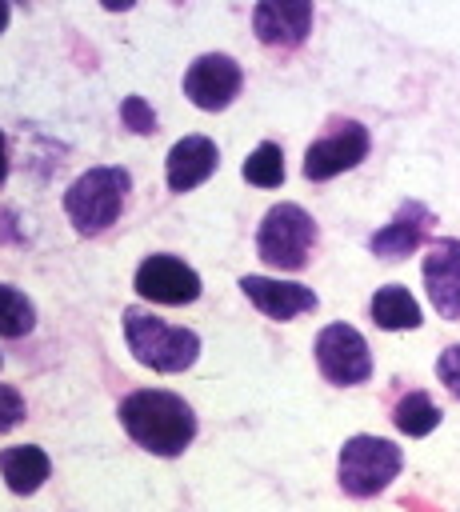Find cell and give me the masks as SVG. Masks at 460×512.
<instances>
[{"label":"cell","instance_id":"obj_1","mask_svg":"<svg viewBox=\"0 0 460 512\" xmlns=\"http://www.w3.org/2000/svg\"><path fill=\"white\" fill-rule=\"evenodd\" d=\"M132 444L152 456H180L196 440V412L184 396L164 388H136L116 408Z\"/></svg>","mask_w":460,"mask_h":512},{"label":"cell","instance_id":"obj_2","mask_svg":"<svg viewBox=\"0 0 460 512\" xmlns=\"http://www.w3.org/2000/svg\"><path fill=\"white\" fill-rule=\"evenodd\" d=\"M132 192V176L128 168H116V164H100V168H88L84 176H76L64 192V212L72 220V228L80 236H96L104 232L108 224H116V216L124 212V200Z\"/></svg>","mask_w":460,"mask_h":512},{"label":"cell","instance_id":"obj_3","mask_svg":"<svg viewBox=\"0 0 460 512\" xmlns=\"http://www.w3.org/2000/svg\"><path fill=\"white\" fill-rule=\"evenodd\" d=\"M124 340L128 352L152 372H184L200 356V336L192 328L164 324L144 308H124Z\"/></svg>","mask_w":460,"mask_h":512},{"label":"cell","instance_id":"obj_4","mask_svg":"<svg viewBox=\"0 0 460 512\" xmlns=\"http://www.w3.org/2000/svg\"><path fill=\"white\" fill-rule=\"evenodd\" d=\"M404 468V452L384 440V436H348L344 448H340V460H336V480L348 496L356 500H368V496H380Z\"/></svg>","mask_w":460,"mask_h":512},{"label":"cell","instance_id":"obj_5","mask_svg":"<svg viewBox=\"0 0 460 512\" xmlns=\"http://www.w3.org/2000/svg\"><path fill=\"white\" fill-rule=\"evenodd\" d=\"M316 248V220L300 204H272L256 228V256L280 272H300Z\"/></svg>","mask_w":460,"mask_h":512},{"label":"cell","instance_id":"obj_6","mask_svg":"<svg viewBox=\"0 0 460 512\" xmlns=\"http://www.w3.org/2000/svg\"><path fill=\"white\" fill-rule=\"evenodd\" d=\"M312 356H316V368L328 384L336 388H352V384H364L372 376V352H368V340L360 336V328L352 324H328L320 328L316 344H312Z\"/></svg>","mask_w":460,"mask_h":512},{"label":"cell","instance_id":"obj_7","mask_svg":"<svg viewBox=\"0 0 460 512\" xmlns=\"http://www.w3.org/2000/svg\"><path fill=\"white\" fill-rule=\"evenodd\" d=\"M244 88V68L228 52H204L184 68V96L200 112H224Z\"/></svg>","mask_w":460,"mask_h":512},{"label":"cell","instance_id":"obj_8","mask_svg":"<svg viewBox=\"0 0 460 512\" xmlns=\"http://www.w3.org/2000/svg\"><path fill=\"white\" fill-rule=\"evenodd\" d=\"M368 148H372L368 128L360 120H340V124H332L328 136H320L316 144H308V152H304V176L312 184H320V180H332L340 172H352L368 156Z\"/></svg>","mask_w":460,"mask_h":512},{"label":"cell","instance_id":"obj_9","mask_svg":"<svg viewBox=\"0 0 460 512\" xmlns=\"http://www.w3.org/2000/svg\"><path fill=\"white\" fill-rule=\"evenodd\" d=\"M132 284L152 304H192L200 296V276L180 256H168V252L144 256Z\"/></svg>","mask_w":460,"mask_h":512},{"label":"cell","instance_id":"obj_10","mask_svg":"<svg viewBox=\"0 0 460 512\" xmlns=\"http://www.w3.org/2000/svg\"><path fill=\"white\" fill-rule=\"evenodd\" d=\"M252 32L264 48H300L312 32V0H256Z\"/></svg>","mask_w":460,"mask_h":512},{"label":"cell","instance_id":"obj_11","mask_svg":"<svg viewBox=\"0 0 460 512\" xmlns=\"http://www.w3.org/2000/svg\"><path fill=\"white\" fill-rule=\"evenodd\" d=\"M420 272H424V288L440 320H460V240L456 236L436 240Z\"/></svg>","mask_w":460,"mask_h":512},{"label":"cell","instance_id":"obj_12","mask_svg":"<svg viewBox=\"0 0 460 512\" xmlns=\"http://www.w3.org/2000/svg\"><path fill=\"white\" fill-rule=\"evenodd\" d=\"M432 220H436V216H432L420 200H404V204L396 208V216H392L388 224H380V228L368 236V252L380 256V260H404V256H412V252L424 244Z\"/></svg>","mask_w":460,"mask_h":512},{"label":"cell","instance_id":"obj_13","mask_svg":"<svg viewBox=\"0 0 460 512\" xmlns=\"http://www.w3.org/2000/svg\"><path fill=\"white\" fill-rule=\"evenodd\" d=\"M240 292L268 316V320H296L304 312H316L320 296L308 284L276 280V276H240Z\"/></svg>","mask_w":460,"mask_h":512},{"label":"cell","instance_id":"obj_14","mask_svg":"<svg viewBox=\"0 0 460 512\" xmlns=\"http://www.w3.org/2000/svg\"><path fill=\"white\" fill-rule=\"evenodd\" d=\"M220 164V148L216 140L208 136H184L168 148V160H164V176H168V188L172 192H192L200 188Z\"/></svg>","mask_w":460,"mask_h":512},{"label":"cell","instance_id":"obj_15","mask_svg":"<svg viewBox=\"0 0 460 512\" xmlns=\"http://www.w3.org/2000/svg\"><path fill=\"white\" fill-rule=\"evenodd\" d=\"M48 472H52V460L36 444H12L0 452V476L16 496H32L48 480Z\"/></svg>","mask_w":460,"mask_h":512},{"label":"cell","instance_id":"obj_16","mask_svg":"<svg viewBox=\"0 0 460 512\" xmlns=\"http://www.w3.org/2000/svg\"><path fill=\"white\" fill-rule=\"evenodd\" d=\"M368 312H372L376 328H384V332L420 328V320H424V316H420V304H416V296H412L404 284H384V288H376V296H372Z\"/></svg>","mask_w":460,"mask_h":512},{"label":"cell","instance_id":"obj_17","mask_svg":"<svg viewBox=\"0 0 460 512\" xmlns=\"http://www.w3.org/2000/svg\"><path fill=\"white\" fill-rule=\"evenodd\" d=\"M392 424H396L404 436H428V432L440 424V408L432 404L428 392L412 388V392H404V396L396 400V408H392Z\"/></svg>","mask_w":460,"mask_h":512},{"label":"cell","instance_id":"obj_18","mask_svg":"<svg viewBox=\"0 0 460 512\" xmlns=\"http://www.w3.org/2000/svg\"><path fill=\"white\" fill-rule=\"evenodd\" d=\"M240 172H244V180L256 184V188H280V184H284V152H280V144H272V140L256 144Z\"/></svg>","mask_w":460,"mask_h":512},{"label":"cell","instance_id":"obj_19","mask_svg":"<svg viewBox=\"0 0 460 512\" xmlns=\"http://www.w3.org/2000/svg\"><path fill=\"white\" fill-rule=\"evenodd\" d=\"M32 324H36V308H32V300H28L20 288L0 284V336H8V340L28 336Z\"/></svg>","mask_w":460,"mask_h":512},{"label":"cell","instance_id":"obj_20","mask_svg":"<svg viewBox=\"0 0 460 512\" xmlns=\"http://www.w3.org/2000/svg\"><path fill=\"white\" fill-rule=\"evenodd\" d=\"M120 120L136 136H152L156 132V112H152V104L144 96H124L120 100Z\"/></svg>","mask_w":460,"mask_h":512},{"label":"cell","instance_id":"obj_21","mask_svg":"<svg viewBox=\"0 0 460 512\" xmlns=\"http://www.w3.org/2000/svg\"><path fill=\"white\" fill-rule=\"evenodd\" d=\"M436 376H440V384L460 400V344H452V348H444V352L436 356Z\"/></svg>","mask_w":460,"mask_h":512},{"label":"cell","instance_id":"obj_22","mask_svg":"<svg viewBox=\"0 0 460 512\" xmlns=\"http://www.w3.org/2000/svg\"><path fill=\"white\" fill-rule=\"evenodd\" d=\"M24 396L12 388V384H0V432H8V428H16L20 420H24Z\"/></svg>","mask_w":460,"mask_h":512},{"label":"cell","instance_id":"obj_23","mask_svg":"<svg viewBox=\"0 0 460 512\" xmlns=\"http://www.w3.org/2000/svg\"><path fill=\"white\" fill-rule=\"evenodd\" d=\"M8 180V140H4V132H0V184Z\"/></svg>","mask_w":460,"mask_h":512},{"label":"cell","instance_id":"obj_24","mask_svg":"<svg viewBox=\"0 0 460 512\" xmlns=\"http://www.w3.org/2000/svg\"><path fill=\"white\" fill-rule=\"evenodd\" d=\"M100 4H104L108 12H128V8L136 4V0H100Z\"/></svg>","mask_w":460,"mask_h":512},{"label":"cell","instance_id":"obj_25","mask_svg":"<svg viewBox=\"0 0 460 512\" xmlns=\"http://www.w3.org/2000/svg\"><path fill=\"white\" fill-rule=\"evenodd\" d=\"M8 16H12V8H8V0H0V32L8 28Z\"/></svg>","mask_w":460,"mask_h":512}]
</instances>
